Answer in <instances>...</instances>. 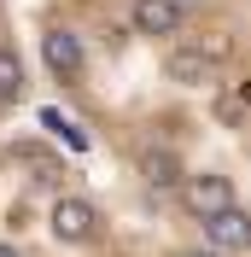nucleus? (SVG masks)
I'll return each instance as SVG.
<instances>
[{"label": "nucleus", "mask_w": 251, "mask_h": 257, "mask_svg": "<svg viewBox=\"0 0 251 257\" xmlns=\"http://www.w3.org/2000/svg\"><path fill=\"white\" fill-rule=\"evenodd\" d=\"M0 257H181L99 164L35 123L0 128Z\"/></svg>", "instance_id": "obj_1"}, {"label": "nucleus", "mask_w": 251, "mask_h": 257, "mask_svg": "<svg viewBox=\"0 0 251 257\" xmlns=\"http://www.w3.org/2000/svg\"><path fill=\"white\" fill-rule=\"evenodd\" d=\"M30 94H35V70H30V41H24V6L0 0V128L24 117Z\"/></svg>", "instance_id": "obj_2"}]
</instances>
